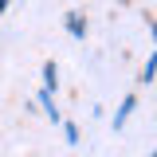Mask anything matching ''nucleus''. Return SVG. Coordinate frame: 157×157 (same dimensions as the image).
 Here are the masks:
<instances>
[{
	"mask_svg": "<svg viewBox=\"0 0 157 157\" xmlns=\"http://www.w3.org/2000/svg\"><path fill=\"white\" fill-rule=\"evenodd\" d=\"M149 157H157V153H149Z\"/></svg>",
	"mask_w": 157,
	"mask_h": 157,
	"instance_id": "423d86ee",
	"label": "nucleus"
},
{
	"mask_svg": "<svg viewBox=\"0 0 157 157\" xmlns=\"http://www.w3.org/2000/svg\"><path fill=\"white\" fill-rule=\"evenodd\" d=\"M43 82H47V90H55V63L43 67Z\"/></svg>",
	"mask_w": 157,
	"mask_h": 157,
	"instance_id": "7ed1b4c3",
	"label": "nucleus"
},
{
	"mask_svg": "<svg viewBox=\"0 0 157 157\" xmlns=\"http://www.w3.org/2000/svg\"><path fill=\"white\" fill-rule=\"evenodd\" d=\"M134 106H137L134 94H130V98H122V110L114 114V130H122V126H126V118H130V110H134Z\"/></svg>",
	"mask_w": 157,
	"mask_h": 157,
	"instance_id": "f257e3e1",
	"label": "nucleus"
},
{
	"mask_svg": "<svg viewBox=\"0 0 157 157\" xmlns=\"http://www.w3.org/2000/svg\"><path fill=\"white\" fill-rule=\"evenodd\" d=\"M149 32H153V39H157V20H149Z\"/></svg>",
	"mask_w": 157,
	"mask_h": 157,
	"instance_id": "39448f33",
	"label": "nucleus"
},
{
	"mask_svg": "<svg viewBox=\"0 0 157 157\" xmlns=\"http://www.w3.org/2000/svg\"><path fill=\"white\" fill-rule=\"evenodd\" d=\"M8 4H12V0H0V16H4V12H8Z\"/></svg>",
	"mask_w": 157,
	"mask_h": 157,
	"instance_id": "20e7f679",
	"label": "nucleus"
},
{
	"mask_svg": "<svg viewBox=\"0 0 157 157\" xmlns=\"http://www.w3.org/2000/svg\"><path fill=\"white\" fill-rule=\"evenodd\" d=\"M67 32H71V36H82V32H86V24H82L78 16H67Z\"/></svg>",
	"mask_w": 157,
	"mask_h": 157,
	"instance_id": "f03ea898",
	"label": "nucleus"
}]
</instances>
